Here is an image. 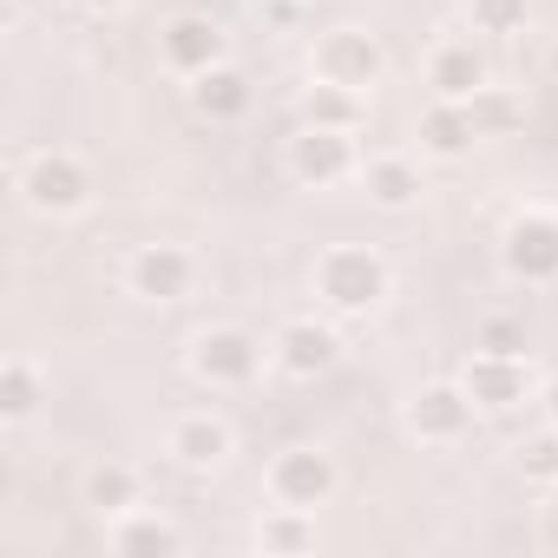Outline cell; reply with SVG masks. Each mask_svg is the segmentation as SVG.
<instances>
[{
  "label": "cell",
  "instance_id": "6da1fadb",
  "mask_svg": "<svg viewBox=\"0 0 558 558\" xmlns=\"http://www.w3.org/2000/svg\"><path fill=\"white\" fill-rule=\"evenodd\" d=\"M310 296L316 310H329L336 323H368L388 296H395V263L375 243H329L310 263Z\"/></svg>",
  "mask_w": 558,
  "mask_h": 558
},
{
  "label": "cell",
  "instance_id": "7a4b0ae2",
  "mask_svg": "<svg viewBox=\"0 0 558 558\" xmlns=\"http://www.w3.org/2000/svg\"><path fill=\"white\" fill-rule=\"evenodd\" d=\"M14 191L34 217L47 223H66V217H86L93 197H99V178L93 165L73 151V145H34L21 165H14Z\"/></svg>",
  "mask_w": 558,
  "mask_h": 558
},
{
  "label": "cell",
  "instance_id": "3957f363",
  "mask_svg": "<svg viewBox=\"0 0 558 558\" xmlns=\"http://www.w3.org/2000/svg\"><path fill=\"white\" fill-rule=\"evenodd\" d=\"M263 368H269V342L243 323H204L184 342V375L210 395H243L263 381Z\"/></svg>",
  "mask_w": 558,
  "mask_h": 558
},
{
  "label": "cell",
  "instance_id": "277c9868",
  "mask_svg": "<svg viewBox=\"0 0 558 558\" xmlns=\"http://www.w3.org/2000/svg\"><path fill=\"white\" fill-rule=\"evenodd\" d=\"M342 493V460L316 440L303 447H276L263 460V499L269 506H303V512H323L329 499Z\"/></svg>",
  "mask_w": 558,
  "mask_h": 558
},
{
  "label": "cell",
  "instance_id": "5b68a950",
  "mask_svg": "<svg viewBox=\"0 0 558 558\" xmlns=\"http://www.w3.org/2000/svg\"><path fill=\"white\" fill-rule=\"evenodd\" d=\"M204 283V263L184 250V243H138L125 263H119V290L132 303H151V310H171V303H191Z\"/></svg>",
  "mask_w": 558,
  "mask_h": 558
},
{
  "label": "cell",
  "instance_id": "8992f818",
  "mask_svg": "<svg viewBox=\"0 0 558 558\" xmlns=\"http://www.w3.org/2000/svg\"><path fill=\"white\" fill-rule=\"evenodd\" d=\"M473 427H480V408H473V395L460 388V375H447V381H421V388L401 401V434H408L414 447L447 453V447L473 440Z\"/></svg>",
  "mask_w": 558,
  "mask_h": 558
},
{
  "label": "cell",
  "instance_id": "52a82bcc",
  "mask_svg": "<svg viewBox=\"0 0 558 558\" xmlns=\"http://www.w3.org/2000/svg\"><path fill=\"white\" fill-rule=\"evenodd\" d=\"M499 269L525 290L558 283V210L551 204H519L499 230Z\"/></svg>",
  "mask_w": 558,
  "mask_h": 558
},
{
  "label": "cell",
  "instance_id": "ba28073f",
  "mask_svg": "<svg viewBox=\"0 0 558 558\" xmlns=\"http://www.w3.org/2000/svg\"><path fill=\"white\" fill-rule=\"evenodd\" d=\"M538 362L532 355H499V349H473L466 362H460V388L473 395V408H480V421H506V414H519L525 401H538Z\"/></svg>",
  "mask_w": 558,
  "mask_h": 558
},
{
  "label": "cell",
  "instance_id": "9c48e42d",
  "mask_svg": "<svg viewBox=\"0 0 558 558\" xmlns=\"http://www.w3.org/2000/svg\"><path fill=\"white\" fill-rule=\"evenodd\" d=\"M342 323L329 310H310V316H290V323H276L269 336V368L276 375H290V381H323L342 368Z\"/></svg>",
  "mask_w": 558,
  "mask_h": 558
},
{
  "label": "cell",
  "instance_id": "30bf717a",
  "mask_svg": "<svg viewBox=\"0 0 558 558\" xmlns=\"http://www.w3.org/2000/svg\"><path fill=\"white\" fill-rule=\"evenodd\" d=\"M310 80H329V86H349V93H368L388 80V47L381 34L368 27H329L310 40Z\"/></svg>",
  "mask_w": 558,
  "mask_h": 558
},
{
  "label": "cell",
  "instance_id": "8fae6325",
  "mask_svg": "<svg viewBox=\"0 0 558 558\" xmlns=\"http://www.w3.org/2000/svg\"><path fill=\"white\" fill-rule=\"evenodd\" d=\"M362 145L355 132H323V125H296L290 145H283V171L303 184V191H336V184H355L362 178Z\"/></svg>",
  "mask_w": 558,
  "mask_h": 558
},
{
  "label": "cell",
  "instance_id": "7c38bea8",
  "mask_svg": "<svg viewBox=\"0 0 558 558\" xmlns=\"http://www.w3.org/2000/svg\"><path fill=\"white\" fill-rule=\"evenodd\" d=\"M165 460L178 466V473H223L230 466V453H236V427L217 414V408H184V414H171L165 421Z\"/></svg>",
  "mask_w": 558,
  "mask_h": 558
},
{
  "label": "cell",
  "instance_id": "4fadbf2b",
  "mask_svg": "<svg viewBox=\"0 0 558 558\" xmlns=\"http://www.w3.org/2000/svg\"><path fill=\"white\" fill-rule=\"evenodd\" d=\"M421 86H427L434 99L473 106V93L493 86V66H486V53H480L473 34H440V40L421 53Z\"/></svg>",
  "mask_w": 558,
  "mask_h": 558
},
{
  "label": "cell",
  "instance_id": "5bb4252c",
  "mask_svg": "<svg viewBox=\"0 0 558 558\" xmlns=\"http://www.w3.org/2000/svg\"><path fill=\"white\" fill-rule=\"evenodd\" d=\"M230 60V34L210 21V14H171L165 27H158V66L171 73V80H197V73H210V66H223Z\"/></svg>",
  "mask_w": 558,
  "mask_h": 558
},
{
  "label": "cell",
  "instance_id": "9a60e30c",
  "mask_svg": "<svg viewBox=\"0 0 558 558\" xmlns=\"http://www.w3.org/2000/svg\"><path fill=\"white\" fill-rule=\"evenodd\" d=\"M355 184H362V197H368L375 210L408 217V210H421V197H427V158H414V151H368Z\"/></svg>",
  "mask_w": 558,
  "mask_h": 558
},
{
  "label": "cell",
  "instance_id": "2e32d148",
  "mask_svg": "<svg viewBox=\"0 0 558 558\" xmlns=\"http://www.w3.org/2000/svg\"><path fill=\"white\" fill-rule=\"evenodd\" d=\"M99 538H106V551H119V558H178V551L191 545V532H184L171 512H158V506H132V512H119V519H99Z\"/></svg>",
  "mask_w": 558,
  "mask_h": 558
},
{
  "label": "cell",
  "instance_id": "e0dca14e",
  "mask_svg": "<svg viewBox=\"0 0 558 558\" xmlns=\"http://www.w3.org/2000/svg\"><path fill=\"white\" fill-rule=\"evenodd\" d=\"M184 99H191V112H197L204 125H236V119H250V106H256V80H250L236 60H223V66L197 73V80L184 86Z\"/></svg>",
  "mask_w": 558,
  "mask_h": 558
},
{
  "label": "cell",
  "instance_id": "ac0fdd59",
  "mask_svg": "<svg viewBox=\"0 0 558 558\" xmlns=\"http://www.w3.org/2000/svg\"><path fill=\"white\" fill-rule=\"evenodd\" d=\"M414 138H421V158H434V165H460V158L480 145L473 106H453V99H427V112H421Z\"/></svg>",
  "mask_w": 558,
  "mask_h": 558
},
{
  "label": "cell",
  "instance_id": "d6986e66",
  "mask_svg": "<svg viewBox=\"0 0 558 558\" xmlns=\"http://www.w3.org/2000/svg\"><path fill=\"white\" fill-rule=\"evenodd\" d=\"M250 545H256L263 558H303V551L323 545V525H316V512H303V506H263Z\"/></svg>",
  "mask_w": 558,
  "mask_h": 558
},
{
  "label": "cell",
  "instance_id": "ffe728a7",
  "mask_svg": "<svg viewBox=\"0 0 558 558\" xmlns=\"http://www.w3.org/2000/svg\"><path fill=\"white\" fill-rule=\"evenodd\" d=\"M80 499H86L93 519H119V512L145 506V473H138L132 460H99V466H86Z\"/></svg>",
  "mask_w": 558,
  "mask_h": 558
},
{
  "label": "cell",
  "instance_id": "44dd1931",
  "mask_svg": "<svg viewBox=\"0 0 558 558\" xmlns=\"http://www.w3.org/2000/svg\"><path fill=\"white\" fill-rule=\"evenodd\" d=\"M296 125H323V132H362L368 125V93L310 80V93L296 99Z\"/></svg>",
  "mask_w": 558,
  "mask_h": 558
},
{
  "label": "cell",
  "instance_id": "7402d4cb",
  "mask_svg": "<svg viewBox=\"0 0 558 558\" xmlns=\"http://www.w3.org/2000/svg\"><path fill=\"white\" fill-rule=\"evenodd\" d=\"M47 408V375L34 355H8L0 362V427H27Z\"/></svg>",
  "mask_w": 558,
  "mask_h": 558
},
{
  "label": "cell",
  "instance_id": "603a6c76",
  "mask_svg": "<svg viewBox=\"0 0 558 558\" xmlns=\"http://www.w3.org/2000/svg\"><path fill=\"white\" fill-rule=\"evenodd\" d=\"M512 473L532 493H558V427L551 421H538L525 440H512Z\"/></svg>",
  "mask_w": 558,
  "mask_h": 558
},
{
  "label": "cell",
  "instance_id": "cb8c5ba5",
  "mask_svg": "<svg viewBox=\"0 0 558 558\" xmlns=\"http://www.w3.org/2000/svg\"><path fill=\"white\" fill-rule=\"evenodd\" d=\"M466 27L486 40H512L532 27V0H466Z\"/></svg>",
  "mask_w": 558,
  "mask_h": 558
},
{
  "label": "cell",
  "instance_id": "d4e9b609",
  "mask_svg": "<svg viewBox=\"0 0 558 558\" xmlns=\"http://www.w3.org/2000/svg\"><path fill=\"white\" fill-rule=\"evenodd\" d=\"M519 119H525V99H519L512 86H486V93H473V125H480V138H506Z\"/></svg>",
  "mask_w": 558,
  "mask_h": 558
},
{
  "label": "cell",
  "instance_id": "484cf974",
  "mask_svg": "<svg viewBox=\"0 0 558 558\" xmlns=\"http://www.w3.org/2000/svg\"><path fill=\"white\" fill-rule=\"evenodd\" d=\"M473 349H499V355H532V336H525V323H519V316H486V323H480V336H473Z\"/></svg>",
  "mask_w": 558,
  "mask_h": 558
},
{
  "label": "cell",
  "instance_id": "4316f807",
  "mask_svg": "<svg viewBox=\"0 0 558 558\" xmlns=\"http://www.w3.org/2000/svg\"><path fill=\"white\" fill-rule=\"evenodd\" d=\"M66 8H73V14H86V21H119L132 0H66Z\"/></svg>",
  "mask_w": 558,
  "mask_h": 558
},
{
  "label": "cell",
  "instance_id": "83f0119b",
  "mask_svg": "<svg viewBox=\"0 0 558 558\" xmlns=\"http://www.w3.org/2000/svg\"><path fill=\"white\" fill-rule=\"evenodd\" d=\"M538 414L558 427V375H545V381H538Z\"/></svg>",
  "mask_w": 558,
  "mask_h": 558
},
{
  "label": "cell",
  "instance_id": "f1b7e54d",
  "mask_svg": "<svg viewBox=\"0 0 558 558\" xmlns=\"http://www.w3.org/2000/svg\"><path fill=\"white\" fill-rule=\"evenodd\" d=\"M290 8H316V0H290Z\"/></svg>",
  "mask_w": 558,
  "mask_h": 558
}]
</instances>
